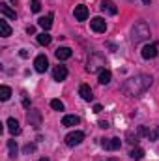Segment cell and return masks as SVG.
Wrapping results in <instances>:
<instances>
[{
	"mask_svg": "<svg viewBox=\"0 0 159 161\" xmlns=\"http://www.w3.org/2000/svg\"><path fill=\"white\" fill-rule=\"evenodd\" d=\"M150 86H152V77L146 75V73H140V75H135V77L125 80L122 84V92L129 97H135V96L144 94Z\"/></svg>",
	"mask_w": 159,
	"mask_h": 161,
	"instance_id": "1",
	"label": "cell"
},
{
	"mask_svg": "<svg viewBox=\"0 0 159 161\" xmlns=\"http://www.w3.org/2000/svg\"><path fill=\"white\" fill-rule=\"evenodd\" d=\"M148 38H150V28L146 26V23H142V21L135 23V26L131 30V40L135 43H140V41L148 40Z\"/></svg>",
	"mask_w": 159,
	"mask_h": 161,
	"instance_id": "2",
	"label": "cell"
},
{
	"mask_svg": "<svg viewBox=\"0 0 159 161\" xmlns=\"http://www.w3.org/2000/svg\"><path fill=\"white\" fill-rule=\"evenodd\" d=\"M101 66H105V60H103L99 54H96V53H94V54L90 56V60H88V66H86V69L92 73V71H97Z\"/></svg>",
	"mask_w": 159,
	"mask_h": 161,
	"instance_id": "3",
	"label": "cell"
},
{
	"mask_svg": "<svg viewBox=\"0 0 159 161\" xmlns=\"http://www.w3.org/2000/svg\"><path fill=\"white\" fill-rule=\"evenodd\" d=\"M82 141H84V133L82 131H71V133L66 135V144L68 146H77Z\"/></svg>",
	"mask_w": 159,
	"mask_h": 161,
	"instance_id": "4",
	"label": "cell"
},
{
	"mask_svg": "<svg viewBox=\"0 0 159 161\" xmlns=\"http://www.w3.org/2000/svg\"><path fill=\"white\" fill-rule=\"evenodd\" d=\"M146 133H148V129L140 125L137 131H127L125 139H127V142H131V144H137V142H139V139H140V135H146Z\"/></svg>",
	"mask_w": 159,
	"mask_h": 161,
	"instance_id": "5",
	"label": "cell"
},
{
	"mask_svg": "<svg viewBox=\"0 0 159 161\" xmlns=\"http://www.w3.org/2000/svg\"><path fill=\"white\" fill-rule=\"evenodd\" d=\"M34 68H36L38 73H45V71H47V68H49V60H47L45 54L36 56V60H34Z\"/></svg>",
	"mask_w": 159,
	"mask_h": 161,
	"instance_id": "6",
	"label": "cell"
},
{
	"mask_svg": "<svg viewBox=\"0 0 159 161\" xmlns=\"http://www.w3.org/2000/svg\"><path fill=\"white\" fill-rule=\"evenodd\" d=\"M90 26H92V30L97 32V34H103V32L107 30V23H105L101 17H94V19L90 21Z\"/></svg>",
	"mask_w": 159,
	"mask_h": 161,
	"instance_id": "7",
	"label": "cell"
},
{
	"mask_svg": "<svg viewBox=\"0 0 159 161\" xmlns=\"http://www.w3.org/2000/svg\"><path fill=\"white\" fill-rule=\"evenodd\" d=\"M26 120H28V124L32 125V127H40L41 125V113L40 111H30L28 114H26Z\"/></svg>",
	"mask_w": 159,
	"mask_h": 161,
	"instance_id": "8",
	"label": "cell"
},
{
	"mask_svg": "<svg viewBox=\"0 0 159 161\" xmlns=\"http://www.w3.org/2000/svg\"><path fill=\"white\" fill-rule=\"evenodd\" d=\"M73 15H75V19H77V21H86V19H88V8H86V6H82V4L75 6Z\"/></svg>",
	"mask_w": 159,
	"mask_h": 161,
	"instance_id": "9",
	"label": "cell"
},
{
	"mask_svg": "<svg viewBox=\"0 0 159 161\" xmlns=\"http://www.w3.org/2000/svg\"><path fill=\"white\" fill-rule=\"evenodd\" d=\"M156 56H157V45H156V43L146 45V47L142 49V58L150 60V58H156Z\"/></svg>",
	"mask_w": 159,
	"mask_h": 161,
	"instance_id": "10",
	"label": "cell"
},
{
	"mask_svg": "<svg viewBox=\"0 0 159 161\" xmlns=\"http://www.w3.org/2000/svg\"><path fill=\"white\" fill-rule=\"evenodd\" d=\"M68 77V68L66 66H56L52 69V79L54 80H64Z\"/></svg>",
	"mask_w": 159,
	"mask_h": 161,
	"instance_id": "11",
	"label": "cell"
},
{
	"mask_svg": "<svg viewBox=\"0 0 159 161\" xmlns=\"http://www.w3.org/2000/svg\"><path fill=\"white\" fill-rule=\"evenodd\" d=\"M54 54H56V58H58V60H68V58H71L73 51H71L69 47H58Z\"/></svg>",
	"mask_w": 159,
	"mask_h": 161,
	"instance_id": "12",
	"label": "cell"
},
{
	"mask_svg": "<svg viewBox=\"0 0 159 161\" xmlns=\"http://www.w3.org/2000/svg\"><path fill=\"white\" fill-rule=\"evenodd\" d=\"M101 146H103L105 150H118L120 146H122V141H120V139H109V141H103Z\"/></svg>",
	"mask_w": 159,
	"mask_h": 161,
	"instance_id": "13",
	"label": "cell"
},
{
	"mask_svg": "<svg viewBox=\"0 0 159 161\" xmlns=\"http://www.w3.org/2000/svg\"><path fill=\"white\" fill-rule=\"evenodd\" d=\"M8 131H9L13 137L21 133V125H19V122L15 120V118H8Z\"/></svg>",
	"mask_w": 159,
	"mask_h": 161,
	"instance_id": "14",
	"label": "cell"
},
{
	"mask_svg": "<svg viewBox=\"0 0 159 161\" xmlns=\"http://www.w3.org/2000/svg\"><path fill=\"white\" fill-rule=\"evenodd\" d=\"M79 94H80V97L84 99V101H92V88L88 86V84H80V88H79Z\"/></svg>",
	"mask_w": 159,
	"mask_h": 161,
	"instance_id": "15",
	"label": "cell"
},
{
	"mask_svg": "<svg viewBox=\"0 0 159 161\" xmlns=\"http://www.w3.org/2000/svg\"><path fill=\"white\" fill-rule=\"evenodd\" d=\"M80 122L79 116H75V114H66L64 118H62V125H66V127H71V125H77Z\"/></svg>",
	"mask_w": 159,
	"mask_h": 161,
	"instance_id": "16",
	"label": "cell"
},
{
	"mask_svg": "<svg viewBox=\"0 0 159 161\" xmlns=\"http://www.w3.org/2000/svg\"><path fill=\"white\" fill-rule=\"evenodd\" d=\"M38 25H40L43 30H49L51 26H52V13H49V15H45V17H41L40 21H38Z\"/></svg>",
	"mask_w": 159,
	"mask_h": 161,
	"instance_id": "17",
	"label": "cell"
},
{
	"mask_svg": "<svg viewBox=\"0 0 159 161\" xmlns=\"http://www.w3.org/2000/svg\"><path fill=\"white\" fill-rule=\"evenodd\" d=\"M101 9H103V11L107 9L111 15H116V13H118V8L114 6V2H112V0H105V2L101 4Z\"/></svg>",
	"mask_w": 159,
	"mask_h": 161,
	"instance_id": "18",
	"label": "cell"
},
{
	"mask_svg": "<svg viewBox=\"0 0 159 161\" xmlns=\"http://www.w3.org/2000/svg\"><path fill=\"white\" fill-rule=\"evenodd\" d=\"M0 11H2V15H4V17H8V19H15V17H17V15H15V11H13L6 2H2V4H0Z\"/></svg>",
	"mask_w": 159,
	"mask_h": 161,
	"instance_id": "19",
	"label": "cell"
},
{
	"mask_svg": "<svg viewBox=\"0 0 159 161\" xmlns=\"http://www.w3.org/2000/svg\"><path fill=\"white\" fill-rule=\"evenodd\" d=\"M0 36H2V38L11 36V26L8 25V21H6V19H0Z\"/></svg>",
	"mask_w": 159,
	"mask_h": 161,
	"instance_id": "20",
	"label": "cell"
},
{
	"mask_svg": "<svg viewBox=\"0 0 159 161\" xmlns=\"http://www.w3.org/2000/svg\"><path fill=\"white\" fill-rule=\"evenodd\" d=\"M111 77H112V75H111L109 69H101V71H99V82H101V84H109V82H111Z\"/></svg>",
	"mask_w": 159,
	"mask_h": 161,
	"instance_id": "21",
	"label": "cell"
},
{
	"mask_svg": "<svg viewBox=\"0 0 159 161\" xmlns=\"http://www.w3.org/2000/svg\"><path fill=\"white\" fill-rule=\"evenodd\" d=\"M9 97H11V90H9V86H6V84L0 86V99H2V101H8Z\"/></svg>",
	"mask_w": 159,
	"mask_h": 161,
	"instance_id": "22",
	"label": "cell"
},
{
	"mask_svg": "<svg viewBox=\"0 0 159 161\" xmlns=\"http://www.w3.org/2000/svg\"><path fill=\"white\" fill-rule=\"evenodd\" d=\"M129 156H131L135 161H140L142 158H144V150L137 146V148H133V150H131V154H129Z\"/></svg>",
	"mask_w": 159,
	"mask_h": 161,
	"instance_id": "23",
	"label": "cell"
},
{
	"mask_svg": "<svg viewBox=\"0 0 159 161\" xmlns=\"http://www.w3.org/2000/svg\"><path fill=\"white\" fill-rule=\"evenodd\" d=\"M51 40H52V38H51L49 34H45V32H43V34H38V43H40V45H49Z\"/></svg>",
	"mask_w": 159,
	"mask_h": 161,
	"instance_id": "24",
	"label": "cell"
},
{
	"mask_svg": "<svg viewBox=\"0 0 159 161\" xmlns=\"http://www.w3.org/2000/svg\"><path fill=\"white\" fill-rule=\"evenodd\" d=\"M8 148H9V156L15 158L17 156V142L15 141H8Z\"/></svg>",
	"mask_w": 159,
	"mask_h": 161,
	"instance_id": "25",
	"label": "cell"
},
{
	"mask_svg": "<svg viewBox=\"0 0 159 161\" xmlns=\"http://www.w3.org/2000/svg\"><path fill=\"white\" fill-rule=\"evenodd\" d=\"M51 107H52L54 111H64V103H62L60 99H52V101H51Z\"/></svg>",
	"mask_w": 159,
	"mask_h": 161,
	"instance_id": "26",
	"label": "cell"
},
{
	"mask_svg": "<svg viewBox=\"0 0 159 161\" xmlns=\"http://www.w3.org/2000/svg\"><path fill=\"white\" fill-rule=\"evenodd\" d=\"M146 137H148L150 141H157V139H159V127H156L154 131H150V129H148V133H146Z\"/></svg>",
	"mask_w": 159,
	"mask_h": 161,
	"instance_id": "27",
	"label": "cell"
},
{
	"mask_svg": "<svg viewBox=\"0 0 159 161\" xmlns=\"http://www.w3.org/2000/svg\"><path fill=\"white\" fill-rule=\"evenodd\" d=\"M40 9H41V2H40V0H32V11H34V13H38Z\"/></svg>",
	"mask_w": 159,
	"mask_h": 161,
	"instance_id": "28",
	"label": "cell"
},
{
	"mask_svg": "<svg viewBox=\"0 0 159 161\" xmlns=\"http://www.w3.org/2000/svg\"><path fill=\"white\" fill-rule=\"evenodd\" d=\"M34 150H36V144H30V142H28V144L25 146V154H32Z\"/></svg>",
	"mask_w": 159,
	"mask_h": 161,
	"instance_id": "29",
	"label": "cell"
},
{
	"mask_svg": "<svg viewBox=\"0 0 159 161\" xmlns=\"http://www.w3.org/2000/svg\"><path fill=\"white\" fill-rule=\"evenodd\" d=\"M19 56H21V58H28V51H26V49H21V51H19Z\"/></svg>",
	"mask_w": 159,
	"mask_h": 161,
	"instance_id": "30",
	"label": "cell"
},
{
	"mask_svg": "<svg viewBox=\"0 0 159 161\" xmlns=\"http://www.w3.org/2000/svg\"><path fill=\"white\" fill-rule=\"evenodd\" d=\"M23 105H25V107H26V109H30V99H28V97H26V96H25V97H23Z\"/></svg>",
	"mask_w": 159,
	"mask_h": 161,
	"instance_id": "31",
	"label": "cell"
},
{
	"mask_svg": "<svg viewBox=\"0 0 159 161\" xmlns=\"http://www.w3.org/2000/svg\"><path fill=\"white\" fill-rule=\"evenodd\" d=\"M101 111H103L101 105H94V113H101Z\"/></svg>",
	"mask_w": 159,
	"mask_h": 161,
	"instance_id": "32",
	"label": "cell"
},
{
	"mask_svg": "<svg viewBox=\"0 0 159 161\" xmlns=\"http://www.w3.org/2000/svg\"><path fill=\"white\" fill-rule=\"evenodd\" d=\"M26 32H28V34H34V32H36V28H34V26H28V28H26Z\"/></svg>",
	"mask_w": 159,
	"mask_h": 161,
	"instance_id": "33",
	"label": "cell"
},
{
	"mask_svg": "<svg viewBox=\"0 0 159 161\" xmlns=\"http://www.w3.org/2000/svg\"><path fill=\"white\" fill-rule=\"evenodd\" d=\"M99 127H103V129H107L109 125H107V122H99Z\"/></svg>",
	"mask_w": 159,
	"mask_h": 161,
	"instance_id": "34",
	"label": "cell"
},
{
	"mask_svg": "<svg viewBox=\"0 0 159 161\" xmlns=\"http://www.w3.org/2000/svg\"><path fill=\"white\" fill-rule=\"evenodd\" d=\"M38 161H49V159H47V158H41V159H38Z\"/></svg>",
	"mask_w": 159,
	"mask_h": 161,
	"instance_id": "35",
	"label": "cell"
},
{
	"mask_svg": "<svg viewBox=\"0 0 159 161\" xmlns=\"http://www.w3.org/2000/svg\"><path fill=\"white\" fill-rule=\"evenodd\" d=\"M142 2H144V4H150V0H142Z\"/></svg>",
	"mask_w": 159,
	"mask_h": 161,
	"instance_id": "36",
	"label": "cell"
},
{
	"mask_svg": "<svg viewBox=\"0 0 159 161\" xmlns=\"http://www.w3.org/2000/svg\"><path fill=\"white\" fill-rule=\"evenodd\" d=\"M11 2H13V4H15V2H17V0H11Z\"/></svg>",
	"mask_w": 159,
	"mask_h": 161,
	"instance_id": "37",
	"label": "cell"
},
{
	"mask_svg": "<svg viewBox=\"0 0 159 161\" xmlns=\"http://www.w3.org/2000/svg\"><path fill=\"white\" fill-rule=\"evenodd\" d=\"M109 161H116V159H109Z\"/></svg>",
	"mask_w": 159,
	"mask_h": 161,
	"instance_id": "38",
	"label": "cell"
}]
</instances>
